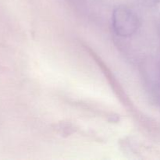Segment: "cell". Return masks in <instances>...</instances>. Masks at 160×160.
Masks as SVG:
<instances>
[{
	"label": "cell",
	"mask_w": 160,
	"mask_h": 160,
	"mask_svg": "<svg viewBox=\"0 0 160 160\" xmlns=\"http://www.w3.org/2000/svg\"><path fill=\"white\" fill-rule=\"evenodd\" d=\"M118 16L117 17V28H119V30L120 31H123V28H127V30L129 31V32L131 33L130 30L134 29V26L135 22L131 19V15L130 14L129 12L126 10H122L119 11L118 12Z\"/></svg>",
	"instance_id": "cell-1"
}]
</instances>
